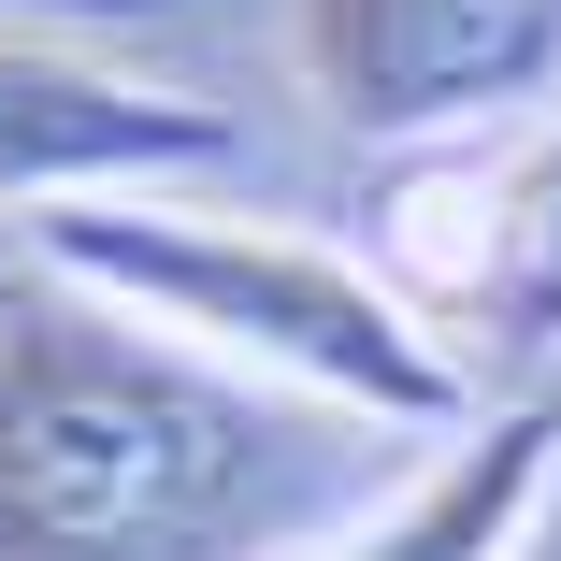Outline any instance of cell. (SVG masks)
Listing matches in <instances>:
<instances>
[{"label": "cell", "instance_id": "6da1fadb", "mask_svg": "<svg viewBox=\"0 0 561 561\" xmlns=\"http://www.w3.org/2000/svg\"><path fill=\"white\" fill-rule=\"evenodd\" d=\"M302 432L116 302H0V561H260Z\"/></svg>", "mask_w": 561, "mask_h": 561}, {"label": "cell", "instance_id": "7a4b0ae2", "mask_svg": "<svg viewBox=\"0 0 561 561\" xmlns=\"http://www.w3.org/2000/svg\"><path fill=\"white\" fill-rule=\"evenodd\" d=\"M30 245L58 288L116 302L130 331L245 375V389H317L331 417H375V432H476V375L461 346L346 245L274 231V216H187L159 187L130 202H58L30 216Z\"/></svg>", "mask_w": 561, "mask_h": 561}, {"label": "cell", "instance_id": "3957f363", "mask_svg": "<svg viewBox=\"0 0 561 561\" xmlns=\"http://www.w3.org/2000/svg\"><path fill=\"white\" fill-rule=\"evenodd\" d=\"M288 58L331 130L461 145L561 87V0H288Z\"/></svg>", "mask_w": 561, "mask_h": 561}, {"label": "cell", "instance_id": "277c9868", "mask_svg": "<svg viewBox=\"0 0 561 561\" xmlns=\"http://www.w3.org/2000/svg\"><path fill=\"white\" fill-rule=\"evenodd\" d=\"M231 159H245L231 101L116 72L44 15H0V202L58 216V202H130L159 173H231Z\"/></svg>", "mask_w": 561, "mask_h": 561}, {"label": "cell", "instance_id": "5b68a950", "mask_svg": "<svg viewBox=\"0 0 561 561\" xmlns=\"http://www.w3.org/2000/svg\"><path fill=\"white\" fill-rule=\"evenodd\" d=\"M389 288L432 331H490L504 360L561 346V101L490 145V159H432L389 202Z\"/></svg>", "mask_w": 561, "mask_h": 561}, {"label": "cell", "instance_id": "8992f818", "mask_svg": "<svg viewBox=\"0 0 561 561\" xmlns=\"http://www.w3.org/2000/svg\"><path fill=\"white\" fill-rule=\"evenodd\" d=\"M547 490H561V403H504V417H476L446 446L432 476H403L375 518L317 533L302 561H518Z\"/></svg>", "mask_w": 561, "mask_h": 561}]
</instances>
